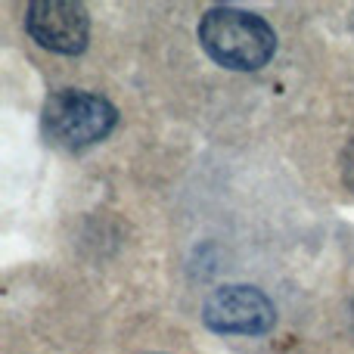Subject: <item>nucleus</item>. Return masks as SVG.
<instances>
[{
    "label": "nucleus",
    "instance_id": "20e7f679",
    "mask_svg": "<svg viewBox=\"0 0 354 354\" xmlns=\"http://www.w3.org/2000/svg\"><path fill=\"white\" fill-rule=\"evenodd\" d=\"M25 31L41 47L62 56H75L87 47L91 16L75 0H35L25 10Z\"/></svg>",
    "mask_w": 354,
    "mask_h": 354
},
{
    "label": "nucleus",
    "instance_id": "39448f33",
    "mask_svg": "<svg viewBox=\"0 0 354 354\" xmlns=\"http://www.w3.org/2000/svg\"><path fill=\"white\" fill-rule=\"evenodd\" d=\"M342 177H345V183L354 189V140L348 143V149H345V156H342Z\"/></svg>",
    "mask_w": 354,
    "mask_h": 354
},
{
    "label": "nucleus",
    "instance_id": "7ed1b4c3",
    "mask_svg": "<svg viewBox=\"0 0 354 354\" xmlns=\"http://www.w3.org/2000/svg\"><path fill=\"white\" fill-rule=\"evenodd\" d=\"M208 330L227 336H264L274 326V301L252 286H221L208 295L202 308Z\"/></svg>",
    "mask_w": 354,
    "mask_h": 354
},
{
    "label": "nucleus",
    "instance_id": "f03ea898",
    "mask_svg": "<svg viewBox=\"0 0 354 354\" xmlns=\"http://www.w3.org/2000/svg\"><path fill=\"white\" fill-rule=\"evenodd\" d=\"M118 112L106 97L91 91H56L44 103V131L62 149H87L93 143L106 140L115 128Z\"/></svg>",
    "mask_w": 354,
    "mask_h": 354
},
{
    "label": "nucleus",
    "instance_id": "f257e3e1",
    "mask_svg": "<svg viewBox=\"0 0 354 354\" xmlns=\"http://www.w3.org/2000/svg\"><path fill=\"white\" fill-rule=\"evenodd\" d=\"M199 44L218 66L233 72H258L274 56L277 35L258 12L212 6L199 22Z\"/></svg>",
    "mask_w": 354,
    "mask_h": 354
}]
</instances>
